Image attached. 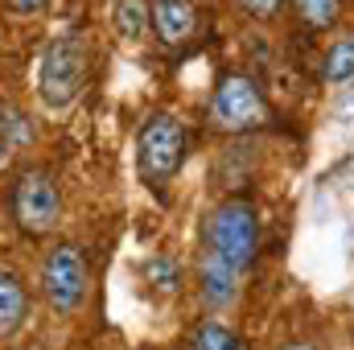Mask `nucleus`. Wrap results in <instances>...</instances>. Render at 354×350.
Returning <instances> with one entry per match:
<instances>
[{"instance_id":"13","label":"nucleus","mask_w":354,"mask_h":350,"mask_svg":"<svg viewBox=\"0 0 354 350\" xmlns=\"http://www.w3.org/2000/svg\"><path fill=\"white\" fill-rule=\"evenodd\" d=\"M149 280H161L157 288H165V293H174L177 288V264L165 260V256H157V260H149Z\"/></svg>"},{"instance_id":"14","label":"nucleus","mask_w":354,"mask_h":350,"mask_svg":"<svg viewBox=\"0 0 354 350\" xmlns=\"http://www.w3.org/2000/svg\"><path fill=\"white\" fill-rule=\"evenodd\" d=\"M17 17H37V12H46L50 8V0H4Z\"/></svg>"},{"instance_id":"7","label":"nucleus","mask_w":354,"mask_h":350,"mask_svg":"<svg viewBox=\"0 0 354 350\" xmlns=\"http://www.w3.org/2000/svg\"><path fill=\"white\" fill-rule=\"evenodd\" d=\"M153 33L161 46H185L198 33V4L194 0H153Z\"/></svg>"},{"instance_id":"2","label":"nucleus","mask_w":354,"mask_h":350,"mask_svg":"<svg viewBox=\"0 0 354 350\" xmlns=\"http://www.w3.org/2000/svg\"><path fill=\"white\" fill-rule=\"evenodd\" d=\"M8 219L21 235L46 239L62 223V185L50 165H21L8 185Z\"/></svg>"},{"instance_id":"4","label":"nucleus","mask_w":354,"mask_h":350,"mask_svg":"<svg viewBox=\"0 0 354 350\" xmlns=\"http://www.w3.org/2000/svg\"><path fill=\"white\" fill-rule=\"evenodd\" d=\"M185 153H189V136L169 111H157L136 128V174L149 190H161L185 165Z\"/></svg>"},{"instance_id":"3","label":"nucleus","mask_w":354,"mask_h":350,"mask_svg":"<svg viewBox=\"0 0 354 350\" xmlns=\"http://www.w3.org/2000/svg\"><path fill=\"white\" fill-rule=\"evenodd\" d=\"M91 71V46L83 33H58L37 62V99L46 111H66L83 87Z\"/></svg>"},{"instance_id":"11","label":"nucleus","mask_w":354,"mask_h":350,"mask_svg":"<svg viewBox=\"0 0 354 350\" xmlns=\"http://www.w3.org/2000/svg\"><path fill=\"white\" fill-rule=\"evenodd\" d=\"M189 350H243V342H239V334H235L227 322L206 317V322L194 326V334H189Z\"/></svg>"},{"instance_id":"8","label":"nucleus","mask_w":354,"mask_h":350,"mask_svg":"<svg viewBox=\"0 0 354 350\" xmlns=\"http://www.w3.org/2000/svg\"><path fill=\"white\" fill-rule=\"evenodd\" d=\"M25 322H29V288L17 272L0 268V342L21 334Z\"/></svg>"},{"instance_id":"16","label":"nucleus","mask_w":354,"mask_h":350,"mask_svg":"<svg viewBox=\"0 0 354 350\" xmlns=\"http://www.w3.org/2000/svg\"><path fill=\"white\" fill-rule=\"evenodd\" d=\"M239 4H243V8H248L252 17H264V21L280 12V0H239Z\"/></svg>"},{"instance_id":"17","label":"nucleus","mask_w":354,"mask_h":350,"mask_svg":"<svg viewBox=\"0 0 354 350\" xmlns=\"http://www.w3.org/2000/svg\"><path fill=\"white\" fill-rule=\"evenodd\" d=\"M280 350H322L317 342H305V338H297V342H284Z\"/></svg>"},{"instance_id":"15","label":"nucleus","mask_w":354,"mask_h":350,"mask_svg":"<svg viewBox=\"0 0 354 350\" xmlns=\"http://www.w3.org/2000/svg\"><path fill=\"white\" fill-rule=\"evenodd\" d=\"M12 153H17V149H12V136H8V107L0 103V165H4Z\"/></svg>"},{"instance_id":"12","label":"nucleus","mask_w":354,"mask_h":350,"mask_svg":"<svg viewBox=\"0 0 354 350\" xmlns=\"http://www.w3.org/2000/svg\"><path fill=\"white\" fill-rule=\"evenodd\" d=\"M292 8L309 29H330L342 12V0H292Z\"/></svg>"},{"instance_id":"6","label":"nucleus","mask_w":354,"mask_h":350,"mask_svg":"<svg viewBox=\"0 0 354 350\" xmlns=\"http://www.w3.org/2000/svg\"><path fill=\"white\" fill-rule=\"evenodd\" d=\"M41 297L58 313H75L87 301L91 288V264L79 243H54L41 260Z\"/></svg>"},{"instance_id":"5","label":"nucleus","mask_w":354,"mask_h":350,"mask_svg":"<svg viewBox=\"0 0 354 350\" xmlns=\"http://www.w3.org/2000/svg\"><path fill=\"white\" fill-rule=\"evenodd\" d=\"M268 99L256 79L248 75H227L218 79V87L210 91V103H206V124L223 136H243V132H256L268 124Z\"/></svg>"},{"instance_id":"9","label":"nucleus","mask_w":354,"mask_h":350,"mask_svg":"<svg viewBox=\"0 0 354 350\" xmlns=\"http://www.w3.org/2000/svg\"><path fill=\"white\" fill-rule=\"evenodd\" d=\"M111 29L120 42H140L153 29V0H115L111 4Z\"/></svg>"},{"instance_id":"1","label":"nucleus","mask_w":354,"mask_h":350,"mask_svg":"<svg viewBox=\"0 0 354 350\" xmlns=\"http://www.w3.org/2000/svg\"><path fill=\"white\" fill-rule=\"evenodd\" d=\"M256 252H260V214L248 198H227L206 210L198 256H210L243 276L256 260Z\"/></svg>"},{"instance_id":"10","label":"nucleus","mask_w":354,"mask_h":350,"mask_svg":"<svg viewBox=\"0 0 354 350\" xmlns=\"http://www.w3.org/2000/svg\"><path fill=\"white\" fill-rule=\"evenodd\" d=\"M326 87H354V37H338L322 62Z\"/></svg>"}]
</instances>
